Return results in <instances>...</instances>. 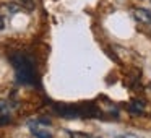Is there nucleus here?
Returning <instances> with one entry per match:
<instances>
[{"mask_svg":"<svg viewBox=\"0 0 151 138\" xmlns=\"http://www.w3.org/2000/svg\"><path fill=\"white\" fill-rule=\"evenodd\" d=\"M115 138H140L137 135H132V133H124V135H117Z\"/></svg>","mask_w":151,"mask_h":138,"instance_id":"obj_8","label":"nucleus"},{"mask_svg":"<svg viewBox=\"0 0 151 138\" xmlns=\"http://www.w3.org/2000/svg\"><path fill=\"white\" fill-rule=\"evenodd\" d=\"M12 120V111L10 106L5 101H0V125H7Z\"/></svg>","mask_w":151,"mask_h":138,"instance_id":"obj_4","label":"nucleus"},{"mask_svg":"<svg viewBox=\"0 0 151 138\" xmlns=\"http://www.w3.org/2000/svg\"><path fill=\"white\" fill-rule=\"evenodd\" d=\"M93 138H94V137H93Z\"/></svg>","mask_w":151,"mask_h":138,"instance_id":"obj_10","label":"nucleus"},{"mask_svg":"<svg viewBox=\"0 0 151 138\" xmlns=\"http://www.w3.org/2000/svg\"><path fill=\"white\" fill-rule=\"evenodd\" d=\"M28 127H29L31 133L36 138H52V133L47 128H44L42 124H39L37 120H29L28 122Z\"/></svg>","mask_w":151,"mask_h":138,"instance_id":"obj_2","label":"nucleus"},{"mask_svg":"<svg viewBox=\"0 0 151 138\" xmlns=\"http://www.w3.org/2000/svg\"><path fill=\"white\" fill-rule=\"evenodd\" d=\"M67 133L70 135V138H93L91 135H88V133H83V132H72V130H68Z\"/></svg>","mask_w":151,"mask_h":138,"instance_id":"obj_6","label":"nucleus"},{"mask_svg":"<svg viewBox=\"0 0 151 138\" xmlns=\"http://www.w3.org/2000/svg\"><path fill=\"white\" fill-rule=\"evenodd\" d=\"M132 17L133 20L140 21V23H151V12L146 10V8H135L132 10Z\"/></svg>","mask_w":151,"mask_h":138,"instance_id":"obj_3","label":"nucleus"},{"mask_svg":"<svg viewBox=\"0 0 151 138\" xmlns=\"http://www.w3.org/2000/svg\"><path fill=\"white\" fill-rule=\"evenodd\" d=\"M5 28V20H4V17L0 15V29H4Z\"/></svg>","mask_w":151,"mask_h":138,"instance_id":"obj_9","label":"nucleus"},{"mask_svg":"<svg viewBox=\"0 0 151 138\" xmlns=\"http://www.w3.org/2000/svg\"><path fill=\"white\" fill-rule=\"evenodd\" d=\"M128 111L132 112V114H143L145 111V102L141 101V99H133V101L130 102V106H128Z\"/></svg>","mask_w":151,"mask_h":138,"instance_id":"obj_5","label":"nucleus"},{"mask_svg":"<svg viewBox=\"0 0 151 138\" xmlns=\"http://www.w3.org/2000/svg\"><path fill=\"white\" fill-rule=\"evenodd\" d=\"M10 62L15 68V76L17 81L21 85H34L36 76H34V65L33 60L23 52H15L10 55Z\"/></svg>","mask_w":151,"mask_h":138,"instance_id":"obj_1","label":"nucleus"},{"mask_svg":"<svg viewBox=\"0 0 151 138\" xmlns=\"http://www.w3.org/2000/svg\"><path fill=\"white\" fill-rule=\"evenodd\" d=\"M20 4L26 10H34V0H20Z\"/></svg>","mask_w":151,"mask_h":138,"instance_id":"obj_7","label":"nucleus"}]
</instances>
